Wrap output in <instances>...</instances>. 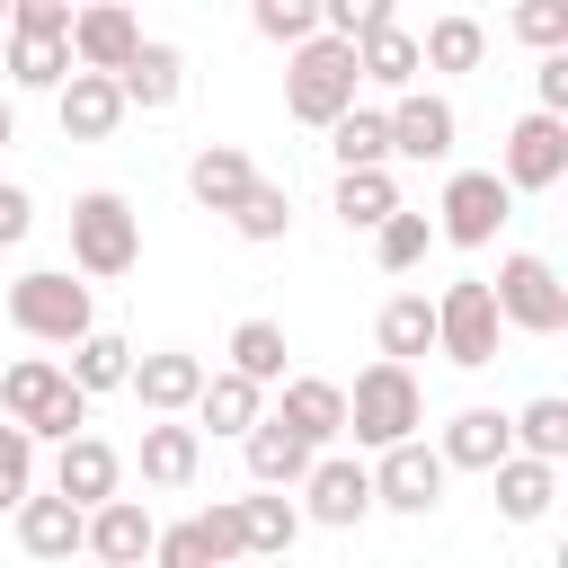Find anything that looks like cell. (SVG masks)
Wrapping results in <instances>:
<instances>
[{"label":"cell","mask_w":568,"mask_h":568,"mask_svg":"<svg viewBox=\"0 0 568 568\" xmlns=\"http://www.w3.org/2000/svg\"><path fill=\"white\" fill-rule=\"evenodd\" d=\"M0 408H9V426H18L27 444H71V435H89V399L62 382L53 355L0 364Z\"/></svg>","instance_id":"1"},{"label":"cell","mask_w":568,"mask_h":568,"mask_svg":"<svg viewBox=\"0 0 568 568\" xmlns=\"http://www.w3.org/2000/svg\"><path fill=\"white\" fill-rule=\"evenodd\" d=\"M71 266H80L89 284H115V275L142 266V213H133L115 186L71 195Z\"/></svg>","instance_id":"2"},{"label":"cell","mask_w":568,"mask_h":568,"mask_svg":"<svg viewBox=\"0 0 568 568\" xmlns=\"http://www.w3.org/2000/svg\"><path fill=\"white\" fill-rule=\"evenodd\" d=\"M355 89H364V71H355V53L337 36H311L302 53H284V115L293 124H320L328 133L355 106Z\"/></svg>","instance_id":"3"},{"label":"cell","mask_w":568,"mask_h":568,"mask_svg":"<svg viewBox=\"0 0 568 568\" xmlns=\"http://www.w3.org/2000/svg\"><path fill=\"white\" fill-rule=\"evenodd\" d=\"M417 426H426V390H417V373H408V364H364L355 390H346V435L373 444V453H390V444H408Z\"/></svg>","instance_id":"4"},{"label":"cell","mask_w":568,"mask_h":568,"mask_svg":"<svg viewBox=\"0 0 568 568\" xmlns=\"http://www.w3.org/2000/svg\"><path fill=\"white\" fill-rule=\"evenodd\" d=\"M488 302H497V328H524V337H559V328H568V284H559V266L532 257V248L497 257Z\"/></svg>","instance_id":"5"},{"label":"cell","mask_w":568,"mask_h":568,"mask_svg":"<svg viewBox=\"0 0 568 568\" xmlns=\"http://www.w3.org/2000/svg\"><path fill=\"white\" fill-rule=\"evenodd\" d=\"M9 320L36 346H80L98 328V302H89V284H71V266H36V275L9 284Z\"/></svg>","instance_id":"6"},{"label":"cell","mask_w":568,"mask_h":568,"mask_svg":"<svg viewBox=\"0 0 568 568\" xmlns=\"http://www.w3.org/2000/svg\"><path fill=\"white\" fill-rule=\"evenodd\" d=\"M9 80L18 89L71 80V0H9Z\"/></svg>","instance_id":"7"},{"label":"cell","mask_w":568,"mask_h":568,"mask_svg":"<svg viewBox=\"0 0 568 568\" xmlns=\"http://www.w3.org/2000/svg\"><path fill=\"white\" fill-rule=\"evenodd\" d=\"M497 302H488V275H462V284H444L435 293V355L444 364H462V373H479V364H497Z\"/></svg>","instance_id":"8"},{"label":"cell","mask_w":568,"mask_h":568,"mask_svg":"<svg viewBox=\"0 0 568 568\" xmlns=\"http://www.w3.org/2000/svg\"><path fill=\"white\" fill-rule=\"evenodd\" d=\"M506 213H515V195L497 186V169H453V178H444V204H435V240H453V248H488Z\"/></svg>","instance_id":"9"},{"label":"cell","mask_w":568,"mask_h":568,"mask_svg":"<svg viewBox=\"0 0 568 568\" xmlns=\"http://www.w3.org/2000/svg\"><path fill=\"white\" fill-rule=\"evenodd\" d=\"M559 178H568V124L559 115H524L506 133V151H497V186L506 195H550Z\"/></svg>","instance_id":"10"},{"label":"cell","mask_w":568,"mask_h":568,"mask_svg":"<svg viewBox=\"0 0 568 568\" xmlns=\"http://www.w3.org/2000/svg\"><path fill=\"white\" fill-rule=\"evenodd\" d=\"M382 133H390V160H453L462 115H453V98H435V89H399V98L382 106Z\"/></svg>","instance_id":"11"},{"label":"cell","mask_w":568,"mask_h":568,"mask_svg":"<svg viewBox=\"0 0 568 568\" xmlns=\"http://www.w3.org/2000/svg\"><path fill=\"white\" fill-rule=\"evenodd\" d=\"M444 462H435V444L426 435H408V444H390L382 462H373V506H390V515H435L444 506Z\"/></svg>","instance_id":"12"},{"label":"cell","mask_w":568,"mask_h":568,"mask_svg":"<svg viewBox=\"0 0 568 568\" xmlns=\"http://www.w3.org/2000/svg\"><path fill=\"white\" fill-rule=\"evenodd\" d=\"M302 515H311V524H328V532L364 524V515H373V470H364L355 453H320V462H311V479H302Z\"/></svg>","instance_id":"13"},{"label":"cell","mask_w":568,"mask_h":568,"mask_svg":"<svg viewBox=\"0 0 568 568\" xmlns=\"http://www.w3.org/2000/svg\"><path fill=\"white\" fill-rule=\"evenodd\" d=\"M133 53H142V18H133V9H115V0H98V9H71V71H98V80H115Z\"/></svg>","instance_id":"14"},{"label":"cell","mask_w":568,"mask_h":568,"mask_svg":"<svg viewBox=\"0 0 568 568\" xmlns=\"http://www.w3.org/2000/svg\"><path fill=\"white\" fill-rule=\"evenodd\" d=\"M124 390L142 399V417H186L195 390H204V355H186V346H151V355H133Z\"/></svg>","instance_id":"15"},{"label":"cell","mask_w":568,"mask_h":568,"mask_svg":"<svg viewBox=\"0 0 568 568\" xmlns=\"http://www.w3.org/2000/svg\"><path fill=\"white\" fill-rule=\"evenodd\" d=\"M284 399L266 408L275 426H293L311 453H328L337 435H346V382H328V373H293V382H275Z\"/></svg>","instance_id":"16"},{"label":"cell","mask_w":568,"mask_h":568,"mask_svg":"<svg viewBox=\"0 0 568 568\" xmlns=\"http://www.w3.org/2000/svg\"><path fill=\"white\" fill-rule=\"evenodd\" d=\"M53 497H71L80 515H98L106 497H124V453H115L106 435H71V444L53 453Z\"/></svg>","instance_id":"17"},{"label":"cell","mask_w":568,"mask_h":568,"mask_svg":"<svg viewBox=\"0 0 568 568\" xmlns=\"http://www.w3.org/2000/svg\"><path fill=\"white\" fill-rule=\"evenodd\" d=\"M115 98H124V115H133V106H142V115L178 106V98H186V53H178V44H160V36H142V53L115 71Z\"/></svg>","instance_id":"18"},{"label":"cell","mask_w":568,"mask_h":568,"mask_svg":"<svg viewBox=\"0 0 568 568\" xmlns=\"http://www.w3.org/2000/svg\"><path fill=\"white\" fill-rule=\"evenodd\" d=\"M151 532H160V524H151L142 497H106V506L89 515V541H80V550H89L98 568H142V559H151Z\"/></svg>","instance_id":"19"},{"label":"cell","mask_w":568,"mask_h":568,"mask_svg":"<svg viewBox=\"0 0 568 568\" xmlns=\"http://www.w3.org/2000/svg\"><path fill=\"white\" fill-rule=\"evenodd\" d=\"M240 453H248V479H257V488H275V497H284V488H302V479H311V462H320V453H311L293 426H275V417H257V426L240 435Z\"/></svg>","instance_id":"20"},{"label":"cell","mask_w":568,"mask_h":568,"mask_svg":"<svg viewBox=\"0 0 568 568\" xmlns=\"http://www.w3.org/2000/svg\"><path fill=\"white\" fill-rule=\"evenodd\" d=\"M53 115H62V133H71V142H106V133L124 124V98H115V80L71 71V80L53 89Z\"/></svg>","instance_id":"21"},{"label":"cell","mask_w":568,"mask_h":568,"mask_svg":"<svg viewBox=\"0 0 568 568\" xmlns=\"http://www.w3.org/2000/svg\"><path fill=\"white\" fill-rule=\"evenodd\" d=\"M257 186V169H248V151L240 142H204L195 160H186V195L204 204V213H240V195Z\"/></svg>","instance_id":"22"},{"label":"cell","mask_w":568,"mask_h":568,"mask_svg":"<svg viewBox=\"0 0 568 568\" xmlns=\"http://www.w3.org/2000/svg\"><path fill=\"white\" fill-rule=\"evenodd\" d=\"M515 453V435H506V417L497 408H462L453 426H444V444H435V462L444 470H497Z\"/></svg>","instance_id":"23"},{"label":"cell","mask_w":568,"mask_h":568,"mask_svg":"<svg viewBox=\"0 0 568 568\" xmlns=\"http://www.w3.org/2000/svg\"><path fill=\"white\" fill-rule=\"evenodd\" d=\"M195 470H204V435L186 417H151L142 426V479L151 488H186Z\"/></svg>","instance_id":"24"},{"label":"cell","mask_w":568,"mask_h":568,"mask_svg":"<svg viewBox=\"0 0 568 568\" xmlns=\"http://www.w3.org/2000/svg\"><path fill=\"white\" fill-rule=\"evenodd\" d=\"M80 541H89V515L71 497H27L18 506V550L27 559H71Z\"/></svg>","instance_id":"25"},{"label":"cell","mask_w":568,"mask_h":568,"mask_svg":"<svg viewBox=\"0 0 568 568\" xmlns=\"http://www.w3.org/2000/svg\"><path fill=\"white\" fill-rule=\"evenodd\" d=\"M266 417V390L257 382H240V373H204V390H195V435L213 426V435H248Z\"/></svg>","instance_id":"26"},{"label":"cell","mask_w":568,"mask_h":568,"mask_svg":"<svg viewBox=\"0 0 568 568\" xmlns=\"http://www.w3.org/2000/svg\"><path fill=\"white\" fill-rule=\"evenodd\" d=\"M488 479H497V515H506V524H541L550 497H559V470H550V462H524V453H506Z\"/></svg>","instance_id":"27"},{"label":"cell","mask_w":568,"mask_h":568,"mask_svg":"<svg viewBox=\"0 0 568 568\" xmlns=\"http://www.w3.org/2000/svg\"><path fill=\"white\" fill-rule=\"evenodd\" d=\"M293 532H302V506H293V497H275V488L240 497V541H248V559H293Z\"/></svg>","instance_id":"28"},{"label":"cell","mask_w":568,"mask_h":568,"mask_svg":"<svg viewBox=\"0 0 568 568\" xmlns=\"http://www.w3.org/2000/svg\"><path fill=\"white\" fill-rule=\"evenodd\" d=\"M479 53H488V27L462 18V9H444V18L417 36V71H479Z\"/></svg>","instance_id":"29"},{"label":"cell","mask_w":568,"mask_h":568,"mask_svg":"<svg viewBox=\"0 0 568 568\" xmlns=\"http://www.w3.org/2000/svg\"><path fill=\"white\" fill-rule=\"evenodd\" d=\"M328 204H337V222H346V231H382V222L399 213V178H390V169H346Z\"/></svg>","instance_id":"30"},{"label":"cell","mask_w":568,"mask_h":568,"mask_svg":"<svg viewBox=\"0 0 568 568\" xmlns=\"http://www.w3.org/2000/svg\"><path fill=\"white\" fill-rule=\"evenodd\" d=\"M373 337H382V364L426 355V346H435V302H426V293H390L382 320H373Z\"/></svg>","instance_id":"31"},{"label":"cell","mask_w":568,"mask_h":568,"mask_svg":"<svg viewBox=\"0 0 568 568\" xmlns=\"http://www.w3.org/2000/svg\"><path fill=\"white\" fill-rule=\"evenodd\" d=\"M124 373H133V346H124L115 328H89V337L71 346V373H62V382H71L80 399H98V390H124Z\"/></svg>","instance_id":"32"},{"label":"cell","mask_w":568,"mask_h":568,"mask_svg":"<svg viewBox=\"0 0 568 568\" xmlns=\"http://www.w3.org/2000/svg\"><path fill=\"white\" fill-rule=\"evenodd\" d=\"M355 71H364L373 89H390V98H399V89H417V36H408V27L364 36V44H355Z\"/></svg>","instance_id":"33"},{"label":"cell","mask_w":568,"mask_h":568,"mask_svg":"<svg viewBox=\"0 0 568 568\" xmlns=\"http://www.w3.org/2000/svg\"><path fill=\"white\" fill-rule=\"evenodd\" d=\"M328 151H337V178L346 169H390V133H382V106H346L328 124Z\"/></svg>","instance_id":"34"},{"label":"cell","mask_w":568,"mask_h":568,"mask_svg":"<svg viewBox=\"0 0 568 568\" xmlns=\"http://www.w3.org/2000/svg\"><path fill=\"white\" fill-rule=\"evenodd\" d=\"M222 373H240V382L275 390V382H284V328H275V320H240V328H231V364H222Z\"/></svg>","instance_id":"35"},{"label":"cell","mask_w":568,"mask_h":568,"mask_svg":"<svg viewBox=\"0 0 568 568\" xmlns=\"http://www.w3.org/2000/svg\"><path fill=\"white\" fill-rule=\"evenodd\" d=\"M506 435H515V453L524 462H568V399H532V408H515L506 417Z\"/></svg>","instance_id":"36"},{"label":"cell","mask_w":568,"mask_h":568,"mask_svg":"<svg viewBox=\"0 0 568 568\" xmlns=\"http://www.w3.org/2000/svg\"><path fill=\"white\" fill-rule=\"evenodd\" d=\"M231 231H240V240H257V248H266V240H284V231H293V186H275V178H257V186L240 195V213H231Z\"/></svg>","instance_id":"37"},{"label":"cell","mask_w":568,"mask_h":568,"mask_svg":"<svg viewBox=\"0 0 568 568\" xmlns=\"http://www.w3.org/2000/svg\"><path fill=\"white\" fill-rule=\"evenodd\" d=\"M248 27H257L266 44H284V53H302V44L320 36V0H257Z\"/></svg>","instance_id":"38"},{"label":"cell","mask_w":568,"mask_h":568,"mask_svg":"<svg viewBox=\"0 0 568 568\" xmlns=\"http://www.w3.org/2000/svg\"><path fill=\"white\" fill-rule=\"evenodd\" d=\"M426 240H435V222H426V213H408V204H399V213H390V222H382V231H373V257H382V275H408V266H417V257H426Z\"/></svg>","instance_id":"39"},{"label":"cell","mask_w":568,"mask_h":568,"mask_svg":"<svg viewBox=\"0 0 568 568\" xmlns=\"http://www.w3.org/2000/svg\"><path fill=\"white\" fill-rule=\"evenodd\" d=\"M36 497V444L18 426H0V515H18Z\"/></svg>","instance_id":"40"},{"label":"cell","mask_w":568,"mask_h":568,"mask_svg":"<svg viewBox=\"0 0 568 568\" xmlns=\"http://www.w3.org/2000/svg\"><path fill=\"white\" fill-rule=\"evenodd\" d=\"M195 532H204L213 568H240V559H248V541H240V497H213V506L195 515Z\"/></svg>","instance_id":"41"},{"label":"cell","mask_w":568,"mask_h":568,"mask_svg":"<svg viewBox=\"0 0 568 568\" xmlns=\"http://www.w3.org/2000/svg\"><path fill=\"white\" fill-rule=\"evenodd\" d=\"M506 27H515L532 53H568V9H559V0H524Z\"/></svg>","instance_id":"42"},{"label":"cell","mask_w":568,"mask_h":568,"mask_svg":"<svg viewBox=\"0 0 568 568\" xmlns=\"http://www.w3.org/2000/svg\"><path fill=\"white\" fill-rule=\"evenodd\" d=\"M151 568H213V550H204L195 515H186V524H160V532H151Z\"/></svg>","instance_id":"43"},{"label":"cell","mask_w":568,"mask_h":568,"mask_svg":"<svg viewBox=\"0 0 568 568\" xmlns=\"http://www.w3.org/2000/svg\"><path fill=\"white\" fill-rule=\"evenodd\" d=\"M532 98H541L532 115H559V124H568V53H541V71H532Z\"/></svg>","instance_id":"44"},{"label":"cell","mask_w":568,"mask_h":568,"mask_svg":"<svg viewBox=\"0 0 568 568\" xmlns=\"http://www.w3.org/2000/svg\"><path fill=\"white\" fill-rule=\"evenodd\" d=\"M27 231H36V204H27V186H9V178H0V248H18Z\"/></svg>","instance_id":"45"},{"label":"cell","mask_w":568,"mask_h":568,"mask_svg":"<svg viewBox=\"0 0 568 568\" xmlns=\"http://www.w3.org/2000/svg\"><path fill=\"white\" fill-rule=\"evenodd\" d=\"M9 142H18V115H9V98H0V151H9Z\"/></svg>","instance_id":"46"},{"label":"cell","mask_w":568,"mask_h":568,"mask_svg":"<svg viewBox=\"0 0 568 568\" xmlns=\"http://www.w3.org/2000/svg\"><path fill=\"white\" fill-rule=\"evenodd\" d=\"M0 36H9V9H0Z\"/></svg>","instance_id":"47"},{"label":"cell","mask_w":568,"mask_h":568,"mask_svg":"<svg viewBox=\"0 0 568 568\" xmlns=\"http://www.w3.org/2000/svg\"><path fill=\"white\" fill-rule=\"evenodd\" d=\"M266 568H293V559H266Z\"/></svg>","instance_id":"48"}]
</instances>
